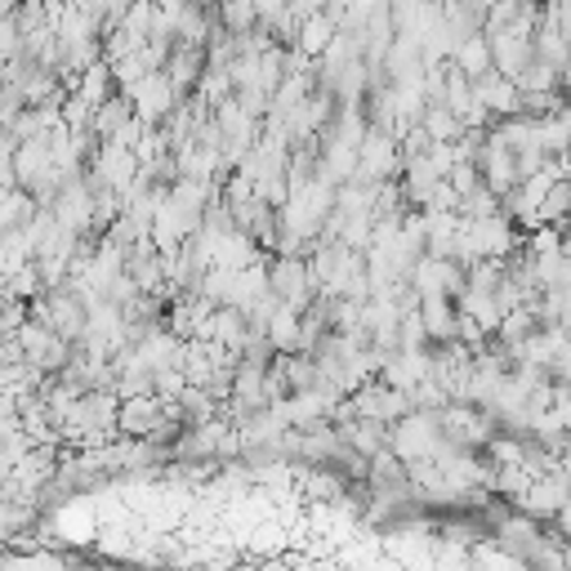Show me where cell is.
Here are the masks:
<instances>
[{
	"label": "cell",
	"instance_id": "obj_6",
	"mask_svg": "<svg viewBox=\"0 0 571 571\" xmlns=\"http://www.w3.org/2000/svg\"><path fill=\"white\" fill-rule=\"evenodd\" d=\"M389 389H402V393H411L415 384H424V380H433V349H424V353H393V362L384 367V375H380Z\"/></svg>",
	"mask_w": 571,
	"mask_h": 571
},
{
	"label": "cell",
	"instance_id": "obj_1",
	"mask_svg": "<svg viewBox=\"0 0 571 571\" xmlns=\"http://www.w3.org/2000/svg\"><path fill=\"white\" fill-rule=\"evenodd\" d=\"M50 210H54V219H59L63 232H72V237H99L94 232L99 228V197H94L90 179H72Z\"/></svg>",
	"mask_w": 571,
	"mask_h": 571
},
{
	"label": "cell",
	"instance_id": "obj_5",
	"mask_svg": "<svg viewBox=\"0 0 571 571\" xmlns=\"http://www.w3.org/2000/svg\"><path fill=\"white\" fill-rule=\"evenodd\" d=\"M166 420V402L161 398H130L121 402V438L126 442H148Z\"/></svg>",
	"mask_w": 571,
	"mask_h": 571
},
{
	"label": "cell",
	"instance_id": "obj_7",
	"mask_svg": "<svg viewBox=\"0 0 571 571\" xmlns=\"http://www.w3.org/2000/svg\"><path fill=\"white\" fill-rule=\"evenodd\" d=\"M206 68H210L206 50H188V46H174V54H170V68H166V77L174 81V90H179L183 99H192V94L201 90V81H206Z\"/></svg>",
	"mask_w": 571,
	"mask_h": 571
},
{
	"label": "cell",
	"instance_id": "obj_13",
	"mask_svg": "<svg viewBox=\"0 0 571 571\" xmlns=\"http://www.w3.org/2000/svg\"><path fill=\"white\" fill-rule=\"evenodd\" d=\"M335 37H340V28H335L327 14H318V19H309V23L300 28V41H295V50H300V54H309V59L318 63V59H322V54L335 46Z\"/></svg>",
	"mask_w": 571,
	"mask_h": 571
},
{
	"label": "cell",
	"instance_id": "obj_10",
	"mask_svg": "<svg viewBox=\"0 0 571 571\" xmlns=\"http://www.w3.org/2000/svg\"><path fill=\"white\" fill-rule=\"evenodd\" d=\"M340 438L353 455L362 460H375L380 451H389V429L375 424V420H353V424H340Z\"/></svg>",
	"mask_w": 571,
	"mask_h": 571
},
{
	"label": "cell",
	"instance_id": "obj_2",
	"mask_svg": "<svg viewBox=\"0 0 571 571\" xmlns=\"http://www.w3.org/2000/svg\"><path fill=\"white\" fill-rule=\"evenodd\" d=\"M130 99H134V117H139L148 130H161V126L183 108V94L174 90V81H170L166 72H152Z\"/></svg>",
	"mask_w": 571,
	"mask_h": 571
},
{
	"label": "cell",
	"instance_id": "obj_11",
	"mask_svg": "<svg viewBox=\"0 0 571 571\" xmlns=\"http://www.w3.org/2000/svg\"><path fill=\"white\" fill-rule=\"evenodd\" d=\"M469 81H482V77H491L495 72V50H491V37L487 32H478V37H469L460 50H455V59H451Z\"/></svg>",
	"mask_w": 571,
	"mask_h": 571
},
{
	"label": "cell",
	"instance_id": "obj_19",
	"mask_svg": "<svg viewBox=\"0 0 571 571\" xmlns=\"http://www.w3.org/2000/svg\"><path fill=\"white\" fill-rule=\"evenodd\" d=\"M77 571H117V567H77Z\"/></svg>",
	"mask_w": 571,
	"mask_h": 571
},
{
	"label": "cell",
	"instance_id": "obj_17",
	"mask_svg": "<svg viewBox=\"0 0 571 571\" xmlns=\"http://www.w3.org/2000/svg\"><path fill=\"white\" fill-rule=\"evenodd\" d=\"M473 103H478V99H473V81L451 63V77H447V103H442V108H451L455 117H464Z\"/></svg>",
	"mask_w": 571,
	"mask_h": 571
},
{
	"label": "cell",
	"instance_id": "obj_3",
	"mask_svg": "<svg viewBox=\"0 0 571 571\" xmlns=\"http://www.w3.org/2000/svg\"><path fill=\"white\" fill-rule=\"evenodd\" d=\"M353 402H358V420H375L384 429H393L411 415V398L402 389H389L384 380H371L367 389H358Z\"/></svg>",
	"mask_w": 571,
	"mask_h": 571
},
{
	"label": "cell",
	"instance_id": "obj_12",
	"mask_svg": "<svg viewBox=\"0 0 571 571\" xmlns=\"http://www.w3.org/2000/svg\"><path fill=\"white\" fill-rule=\"evenodd\" d=\"M460 313H464V318H473L491 340H495V335H500V327H504V313H500V304H495V295H491V291H464Z\"/></svg>",
	"mask_w": 571,
	"mask_h": 571
},
{
	"label": "cell",
	"instance_id": "obj_8",
	"mask_svg": "<svg viewBox=\"0 0 571 571\" xmlns=\"http://www.w3.org/2000/svg\"><path fill=\"white\" fill-rule=\"evenodd\" d=\"M254 263H263V254H259L254 237H246V232H228V237H219V241H214V268H223V272H246V268H254Z\"/></svg>",
	"mask_w": 571,
	"mask_h": 571
},
{
	"label": "cell",
	"instance_id": "obj_4",
	"mask_svg": "<svg viewBox=\"0 0 571 571\" xmlns=\"http://www.w3.org/2000/svg\"><path fill=\"white\" fill-rule=\"evenodd\" d=\"M473 99H478L495 121H513V117H522V90H518L513 81H504L500 72H491V77L473 81Z\"/></svg>",
	"mask_w": 571,
	"mask_h": 571
},
{
	"label": "cell",
	"instance_id": "obj_15",
	"mask_svg": "<svg viewBox=\"0 0 571 571\" xmlns=\"http://www.w3.org/2000/svg\"><path fill=\"white\" fill-rule=\"evenodd\" d=\"M424 134H429L433 143H460V139H464V126H460V117H455L451 108L429 103V112H424Z\"/></svg>",
	"mask_w": 571,
	"mask_h": 571
},
{
	"label": "cell",
	"instance_id": "obj_16",
	"mask_svg": "<svg viewBox=\"0 0 571 571\" xmlns=\"http://www.w3.org/2000/svg\"><path fill=\"white\" fill-rule=\"evenodd\" d=\"M460 214H464L469 223H478V219H495V214H504V201L482 183V188H473V192L460 201Z\"/></svg>",
	"mask_w": 571,
	"mask_h": 571
},
{
	"label": "cell",
	"instance_id": "obj_18",
	"mask_svg": "<svg viewBox=\"0 0 571 571\" xmlns=\"http://www.w3.org/2000/svg\"><path fill=\"white\" fill-rule=\"evenodd\" d=\"M549 527H553V531H558L562 540H571V504H567V509H562V513H558V518H553Z\"/></svg>",
	"mask_w": 571,
	"mask_h": 571
},
{
	"label": "cell",
	"instance_id": "obj_14",
	"mask_svg": "<svg viewBox=\"0 0 571 571\" xmlns=\"http://www.w3.org/2000/svg\"><path fill=\"white\" fill-rule=\"evenodd\" d=\"M77 94H81V99H86V103L99 112V108H103V103L117 94V81H112V63H108V59H103V63H94V68L81 77Z\"/></svg>",
	"mask_w": 571,
	"mask_h": 571
},
{
	"label": "cell",
	"instance_id": "obj_9",
	"mask_svg": "<svg viewBox=\"0 0 571 571\" xmlns=\"http://www.w3.org/2000/svg\"><path fill=\"white\" fill-rule=\"evenodd\" d=\"M134 121H139V117H134V99L117 90V94L94 112V134H99V143H112V139L126 134Z\"/></svg>",
	"mask_w": 571,
	"mask_h": 571
}]
</instances>
